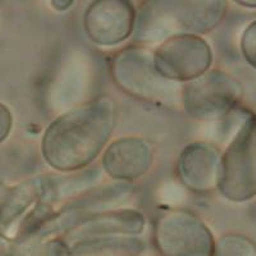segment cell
<instances>
[{"mask_svg":"<svg viewBox=\"0 0 256 256\" xmlns=\"http://www.w3.org/2000/svg\"><path fill=\"white\" fill-rule=\"evenodd\" d=\"M242 6H248V8H256V2H237Z\"/></svg>","mask_w":256,"mask_h":256,"instance_id":"15","label":"cell"},{"mask_svg":"<svg viewBox=\"0 0 256 256\" xmlns=\"http://www.w3.org/2000/svg\"><path fill=\"white\" fill-rule=\"evenodd\" d=\"M116 124V105L109 98L84 102L48 127L41 144L42 156L59 172L81 170L104 152Z\"/></svg>","mask_w":256,"mask_h":256,"instance_id":"1","label":"cell"},{"mask_svg":"<svg viewBox=\"0 0 256 256\" xmlns=\"http://www.w3.org/2000/svg\"><path fill=\"white\" fill-rule=\"evenodd\" d=\"M222 152L209 142H194L184 148L177 163V174L187 188L204 194L218 188Z\"/></svg>","mask_w":256,"mask_h":256,"instance_id":"9","label":"cell"},{"mask_svg":"<svg viewBox=\"0 0 256 256\" xmlns=\"http://www.w3.org/2000/svg\"><path fill=\"white\" fill-rule=\"evenodd\" d=\"M154 163V148L141 137H122L104 150L102 166L116 180H134L144 177Z\"/></svg>","mask_w":256,"mask_h":256,"instance_id":"10","label":"cell"},{"mask_svg":"<svg viewBox=\"0 0 256 256\" xmlns=\"http://www.w3.org/2000/svg\"><path fill=\"white\" fill-rule=\"evenodd\" d=\"M155 238L169 256H212L214 238L202 219L184 209L166 210L155 222Z\"/></svg>","mask_w":256,"mask_h":256,"instance_id":"7","label":"cell"},{"mask_svg":"<svg viewBox=\"0 0 256 256\" xmlns=\"http://www.w3.org/2000/svg\"><path fill=\"white\" fill-rule=\"evenodd\" d=\"M220 256H256V248L250 240L241 236H227L219 242Z\"/></svg>","mask_w":256,"mask_h":256,"instance_id":"11","label":"cell"},{"mask_svg":"<svg viewBox=\"0 0 256 256\" xmlns=\"http://www.w3.org/2000/svg\"><path fill=\"white\" fill-rule=\"evenodd\" d=\"M110 73L116 86L134 99L158 105L180 102L182 88L160 76L155 70L154 52L148 48L132 45L116 52Z\"/></svg>","mask_w":256,"mask_h":256,"instance_id":"3","label":"cell"},{"mask_svg":"<svg viewBox=\"0 0 256 256\" xmlns=\"http://www.w3.org/2000/svg\"><path fill=\"white\" fill-rule=\"evenodd\" d=\"M244 98V88L230 73L210 70L187 82L180 92V104L190 116L216 120L230 114Z\"/></svg>","mask_w":256,"mask_h":256,"instance_id":"5","label":"cell"},{"mask_svg":"<svg viewBox=\"0 0 256 256\" xmlns=\"http://www.w3.org/2000/svg\"><path fill=\"white\" fill-rule=\"evenodd\" d=\"M137 12L127 0H98L84 13L88 38L99 46H116L131 38L136 30Z\"/></svg>","mask_w":256,"mask_h":256,"instance_id":"8","label":"cell"},{"mask_svg":"<svg viewBox=\"0 0 256 256\" xmlns=\"http://www.w3.org/2000/svg\"><path fill=\"white\" fill-rule=\"evenodd\" d=\"M227 2H148L137 14L136 35L142 42L178 35H202L219 26Z\"/></svg>","mask_w":256,"mask_h":256,"instance_id":"2","label":"cell"},{"mask_svg":"<svg viewBox=\"0 0 256 256\" xmlns=\"http://www.w3.org/2000/svg\"><path fill=\"white\" fill-rule=\"evenodd\" d=\"M154 66L166 81L191 82L210 70L212 52L206 40L198 35H178L164 40L154 50Z\"/></svg>","mask_w":256,"mask_h":256,"instance_id":"6","label":"cell"},{"mask_svg":"<svg viewBox=\"0 0 256 256\" xmlns=\"http://www.w3.org/2000/svg\"><path fill=\"white\" fill-rule=\"evenodd\" d=\"M241 52L244 60L256 70V20L244 30L241 38Z\"/></svg>","mask_w":256,"mask_h":256,"instance_id":"12","label":"cell"},{"mask_svg":"<svg viewBox=\"0 0 256 256\" xmlns=\"http://www.w3.org/2000/svg\"><path fill=\"white\" fill-rule=\"evenodd\" d=\"M52 4H56V8L59 10H66V9L70 8L73 4V2H52Z\"/></svg>","mask_w":256,"mask_h":256,"instance_id":"14","label":"cell"},{"mask_svg":"<svg viewBox=\"0 0 256 256\" xmlns=\"http://www.w3.org/2000/svg\"><path fill=\"white\" fill-rule=\"evenodd\" d=\"M13 127V116L6 105L0 102V144L9 136Z\"/></svg>","mask_w":256,"mask_h":256,"instance_id":"13","label":"cell"},{"mask_svg":"<svg viewBox=\"0 0 256 256\" xmlns=\"http://www.w3.org/2000/svg\"><path fill=\"white\" fill-rule=\"evenodd\" d=\"M218 190L233 202H246L256 196V113L222 154Z\"/></svg>","mask_w":256,"mask_h":256,"instance_id":"4","label":"cell"}]
</instances>
